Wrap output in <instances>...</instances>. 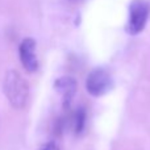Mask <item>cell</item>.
Instances as JSON below:
<instances>
[{"instance_id": "cell-1", "label": "cell", "mask_w": 150, "mask_h": 150, "mask_svg": "<svg viewBox=\"0 0 150 150\" xmlns=\"http://www.w3.org/2000/svg\"><path fill=\"white\" fill-rule=\"evenodd\" d=\"M3 90H4L8 101L15 108L21 109L25 107L26 101L29 99V87L25 79L18 73L12 70L5 74Z\"/></svg>"}, {"instance_id": "cell-7", "label": "cell", "mask_w": 150, "mask_h": 150, "mask_svg": "<svg viewBox=\"0 0 150 150\" xmlns=\"http://www.w3.org/2000/svg\"><path fill=\"white\" fill-rule=\"evenodd\" d=\"M41 150H58V146L54 141H50V142H47L46 145L42 146Z\"/></svg>"}, {"instance_id": "cell-2", "label": "cell", "mask_w": 150, "mask_h": 150, "mask_svg": "<svg viewBox=\"0 0 150 150\" xmlns=\"http://www.w3.org/2000/svg\"><path fill=\"white\" fill-rule=\"evenodd\" d=\"M150 15V4L145 0H133L129 5V23L128 32L130 34H138L144 30Z\"/></svg>"}, {"instance_id": "cell-4", "label": "cell", "mask_w": 150, "mask_h": 150, "mask_svg": "<svg viewBox=\"0 0 150 150\" xmlns=\"http://www.w3.org/2000/svg\"><path fill=\"white\" fill-rule=\"evenodd\" d=\"M18 54L24 69L29 73H33L38 69V59L36 55V42L32 38H25L20 44Z\"/></svg>"}, {"instance_id": "cell-6", "label": "cell", "mask_w": 150, "mask_h": 150, "mask_svg": "<svg viewBox=\"0 0 150 150\" xmlns=\"http://www.w3.org/2000/svg\"><path fill=\"white\" fill-rule=\"evenodd\" d=\"M86 120H87V112H86V108L80 107V108L76 109L73 119V124H74V130L76 134H80V133L84 130L86 127Z\"/></svg>"}, {"instance_id": "cell-5", "label": "cell", "mask_w": 150, "mask_h": 150, "mask_svg": "<svg viewBox=\"0 0 150 150\" xmlns=\"http://www.w3.org/2000/svg\"><path fill=\"white\" fill-rule=\"evenodd\" d=\"M54 88L61 96H62V104L65 108H69L71 100L76 93V80L71 76H62L58 78L54 83Z\"/></svg>"}, {"instance_id": "cell-3", "label": "cell", "mask_w": 150, "mask_h": 150, "mask_svg": "<svg viewBox=\"0 0 150 150\" xmlns=\"http://www.w3.org/2000/svg\"><path fill=\"white\" fill-rule=\"evenodd\" d=\"M112 87V78L104 69H95L87 76L86 88L92 96H103Z\"/></svg>"}]
</instances>
